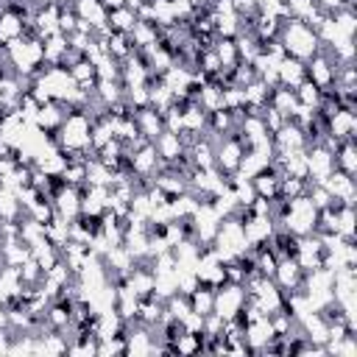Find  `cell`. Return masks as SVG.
<instances>
[{"label":"cell","mask_w":357,"mask_h":357,"mask_svg":"<svg viewBox=\"0 0 357 357\" xmlns=\"http://www.w3.org/2000/svg\"><path fill=\"white\" fill-rule=\"evenodd\" d=\"M279 42H282V47H284L287 56L301 59V61H307L310 56H315L318 47H321L315 31L304 20H284L282 28H279Z\"/></svg>","instance_id":"cell-1"},{"label":"cell","mask_w":357,"mask_h":357,"mask_svg":"<svg viewBox=\"0 0 357 357\" xmlns=\"http://www.w3.org/2000/svg\"><path fill=\"white\" fill-rule=\"evenodd\" d=\"M276 73H279V84L296 86V84L304 81V61L293 59V56H284V59L276 61Z\"/></svg>","instance_id":"cell-2"},{"label":"cell","mask_w":357,"mask_h":357,"mask_svg":"<svg viewBox=\"0 0 357 357\" xmlns=\"http://www.w3.org/2000/svg\"><path fill=\"white\" fill-rule=\"evenodd\" d=\"M153 148H156V156H159L162 162H173V159L181 156V151H184L178 134H176V131H167V128L153 139Z\"/></svg>","instance_id":"cell-3"},{"label":"cell","mask_w":357,"mask_h":357,"mask_svg":"<svg viewBox=\"0 0 357 357\" xmlns=\"http://www.w3.org/2000/svg\"><path fill=\"white\" fill-rule=\"evenodd\" d=\"M137 25V14L131 8H117V11H109V28L112 31H123V33H131V28Z\"/></svg>","instance_id":"cell-4"}]
</instances>
